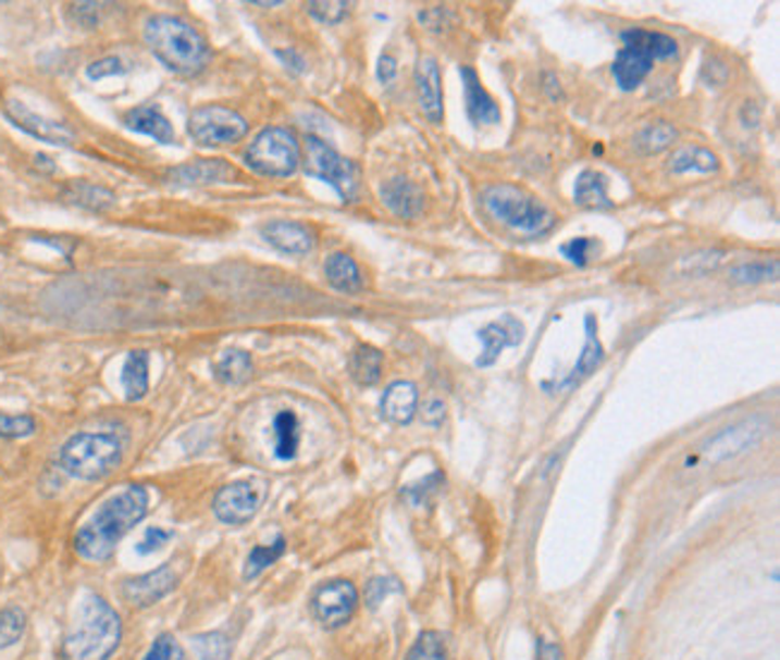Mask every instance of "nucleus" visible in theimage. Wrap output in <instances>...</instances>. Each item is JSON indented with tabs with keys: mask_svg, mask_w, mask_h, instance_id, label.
I'll use <instances>...</instances> for the list:
<instances>
[{
	"mask_svg": "<svg viewBox=\"0 0 780 660\" xmlns=\"http://www.w3.org/2000/svg\"><path fill=\"white\" fill-rule=\"evenodd\" d=\"M149 509V493L143 485H127L125 490L109 497L87 524L75 534V552L83 560L103 562L109 560L115 546L135 524L145 519Z\"/></svg>",
	"mask_w": 780,
	"mask_h": 660,
	"instance_id": "obj_1",
	"label": "nucleus"
},
{
	"mask_svg": "<svg viewBox=\"0 0 780 660\" xmlns=\"http://www.w3.org/2000/svg\"><path fill=\"white\" fill-rule=\"evenodd\" d=\"M145 43L169 71L193 77L209 63V43L188 22L173 15H154L145 25Z\"/></svg>",
	"mask_w": 780,
	"mask_h": 660,
	"instance_id": "obj_2",
	"label": "nucleus"
},
{
	"mask_svg": "<svg viewBox=\"0 0 780 660\" xmlns=\"http://www.w3.org/2000/svg\"><path fill=\"white\" fill-rule=\"evenodd\" d=\"M123 622L107 600L89 594L79 606L73 632L63 642L65 660H109L121 646Z\"/></svg>",
	"mask_w": 780,
	"mask_h": 660,
	"instance_id": "obj_3",
	"label": "nucleus"
},
{
	"mask_svg": "<svg viewBox=\"0 0 780 660\" xmlns=\"http://www.w3.org/2000/svg\"><path fill=\"white\" fill-rule=\"evenodd\" d=\"M622 49L612 61L615 85L622 91H632L654 71L656 61H666L678 53V41L663 32L627 29L622 32Z\"/></svg>",
	"mask_w": 780,
	"mask_h": 660,
	"instance_id": "obj_4",
	"label": "nucleus"
},
{
	"mask_svg": "<svg viewBox=\"0 0 780 660\" xmlns=\"http://www.w3.org/2000/svg\"><path fill=\"white\" fill-rule=\"evenodd\" d=\"M61 469L79 481H101L121 466L123 445L109 433H77L61 449Z\"/></svg>",
	"mask_w": 780,
	"mask_h": 660,
	"instance_id": "obj_5",
	"label": "nucleus"
},
{
	"mask_svg": "<svg viewBox=\"0 0 780 660\" xmlns=\"http://www.w3.org/2000/svg\"><path fill=\"white\" fill-rule=\"evenodd\" d=\"M483 207L497 222L511 226L521 234L541 236L555 226V216L548 207L541 204L527 190L515 185H491L483 190Z\"/></svg>",
	"mask_w": 780,
	"mask_h": 660,
	"instance_id": "obj_6",
	"label": "nucleus"
},
{
	"mask_svg": "<svg viewBox=\"0 0 780 660\" xmlns=\"http://www.w3.org/2000/svg\"><path fill=\"white\" fill-rule=\"evenodd\" d=\"M243 161L260 176L288 178L300 166V145L286 127H264L248 145Z\"/></svg>",
	"mask_w": 780,
	"mask_h": 660,
	"instance_id": "obj_7",
	"label": "nucleus"
},
{
	"mask_svg": "<svg viewBox=\"0 0 780 660\" xmlns=\"http://www.w3.org/2000/svg\"><path fill=\"white\" fill-rule=\"evenodd\" d=\"M300 159L308 176L332 185L344 202L356 200L360 188V169L351 159L342 157L334 147L315 135L306 137V149H302Z\"/></svg>",
	"mask_w": 780,
	"mask_h": 660,
	"instance_id": "obj_8",
	"label": "nucleus"
},
{
	"mask_svg": "<svg viewBox=\"0 0 780 660\" xmlns=\"http://www.w3.org/2000/svg\"><path fill=\"white\" fill-rule=\"evenodd\" d=\"M188 135L202 147L233 145L248 135V123L238 111L221 103H207L190 113Z\"/></svg>",
	"mask_w": 780,
	"mask_h": 660,
	"instance_id": "obj_9",
	"label": "nucleus"
},
{
	"mask_svg": "<svg viewBox=\"0 0 780 660\" xmlns=\"http://www.w3.org/2000/svg\"><path fill=\"white\" fill-rule=\"evenodd\" d=\"M771 431V421L766 415H750L735 425H728L720 431L718 435H714L708 443L704 445L702 454L708 461V464H720V461L735 459L744 451H750L752 447H756L762 439Z\"/></svg>",
	"mask_w": 780,
	"mask_h": 660,
	"instance_id": "obj_10",
	"label": "nucleus"
},
{
	"mask_svg": "<svg viewBox=\"0 0 780 660\" xmlns=\"http://www.w3.org/2000/svg\"><path fill=\"white\" fill-rule=\"evenodd\" d=\"M264 502V485L258 481L228 483L214 495L212 512L228 526H243L255 519Z\"/></svg>",
	"mask_w": 780,
	"mask_h": 660,
	"instance_id": "obj_11",
	"label": "nucleus"
},
{
	"mask_svg": "<svg viewBox=\"0 0 780 660\" xmlns=\"http://www.w3.org/2000/svg\"><path fill=\"white\" fill-rule=\"evenodd\" d=\"M358 608V590L346 578L322 584L312 596V615L324 630H336L354 618Z\"/></svg>",
	"mask_w": 780,
	"mask_h": 660,
	"instance_id": "obj_12",
	"label": "nucleus"
},
{
	"mask_svg": "<svg viewBox=\"0 0 780 660\" xmlns=\"http://www.w3.org/2000/svg\"><path fill=\"white\" fill-rule=\"evenodd\" d=\"M3 113H5V119L10 123H13L15 127H20L22 133L37 137V140H44L49 145H55V147H67V145L75 142V133L70 130L67 125L55 123L51 119H44V115L34 113L32 109H27L25 103L17 101V99H8L5 107H3Z\"/></svg>",
	"mask_w": 780,
	"mask_h": 660,
	"instance_id": "obj_13",
	"label": "nucleus"
},
{
	"mask_svg": "<svg viewBox=\"0 0 780 660\" xmlns=\"http://www.w3.org/2000/svg\"><path fill=\"white\" fill-rule=\"evenodd\" d=\"M178 586V574L173 566H159V570L133 576L123 584V596L127 603L135 608H151L157 606L159 600H164L169 594H173Z\"/></svg>",
	"mask_w": 780,
	"mask_h": 660,
	"instance_id": "obj_14",
	"label": "nucleus"
},
{
	"mask_svg": "<svg viewBox=\"0 0 780 660\" xmlns=\"http://www.w3.org/2000/svg\"><path fill=\"white\" fill-rule=\"evenodd\" d=\"M479 339L483 341V353L475 365L479 368H491L499 353L509 346H519L523 341V324L515 315H503L497 322L485 324L479 332Z\"/></svg>",
	"mask_w": 780,
	"mask_h": 660,
	"instance_id": "obj_15",
	"label": "nucleus"
},
{
	"mask_svg": "<svg viewBox=\"0 0 780 660\" xmlns=\"http://www.w3.org/2000/svg\"><path fill=\"white\" fill-rule=\"evenodd\" d=\"M416 91L421 111L430 123H442L445 115V103H442V77L435 58H421L416 65Z\"/></svg>",
	"mask_w": 780,
	"mask_h": 660,
	"instance_id": "obj_16",
	"label": "nucleus"
},
{
	"mask_svg": "<svg viewBox=\"0 0 780 660\" xmlns=\"http://www.w3.org/2000/svg\"><path fill=\"white\" fill-rule=\"evenodd\" d=\"M260 234L272 248L284 254H308L312 248H315V234L300 222L274 219V222L262 226Z\"/></svg>",
	"mask_w": 780,
	"mask_h": 660,
	"instance_id": "obj_17",
	"label": "nucleus"
},
{
	"mask_svg": "<svg viewBox=\"0 0 780 660\" xmlns=\"http://www.w3.org/2000/svg\"><path fill=\"white\" fill-rule=\"evenodd\" d=\"M461 85H463V95H466V113H469L471 123L475 125H495L503 119L499 113V107L495 103V99L487 95V89L483 87L479 73L473 67H461Z\"/></svg>",
	"mask_w": 780,
	"mask_h": 660,
	"instance_id": "obj_18",
	"label": "nucleus"
},
{
	"mask_svg": "<svg viewBox=\"0 0 780 660\" xmlns=\"http://www.w3.org/2000/svg\"><path fill=\"white\" fill-rule=\"evenodd\" d=\"M380 197H382L384 207H387L392 214H397L401 219H416L423 212V204H425L423 190L418 188L416 183H411L409 178H392L387 183H382Z\"/></svg>",
	"mask_w": 780,
	"mask_h": 660,
	"instance_id": "obj_19",
	"label": "nucleus"
},
{
	"mask_svg": "<svg viewBox=\"0 0 780 660\" xmlns=\"http://www.w3.org/2000/svg\"><path fill=\"white\" fill-rule=\"evenodd\" d=\"M380 411H382V419L394 423V425L411 423L416 411H418V389L413 382L401 379L384 389L382 401H380Z\"/></svg>",
	"mask_w": 780,
	"mask_h": 660,
	"instance_id": "obj_20",
	"label": "nucleus"
},
{
	"mask_svg": "<svg viewBox=\"0 0 780 660\" xmlns=\"http://www.w3.org/2000/svg\"><path fill=\"white\" fill-rule=\"evenodd\" d=\"M123 121L127 127H131V130H135L139 135H147V137H151V140H157L161 145H171L173 140H176V133H173L171 121L157 107H151V103H147V107L131 109L125 113Z\"/></svg>",
	"mask_w": 780,
	"mask_h": 660,
	"instance_id": "obj_21",
	"label": "nucleus"
},
{
	"mask_svg": "<svg viewBox=\"0 0 780 660\" xmlns=\"http://www.w3.org/2000/svg\"><path fill=\"white\" fill-rule=\"evenodd\" d=\"M236 176L226 161L221 159H195L190 164L173 169L169 173V180L176 185H207V183H219Z\"/></svg>",
	"mask_w": 780,
	"mask_h": 660,
	"instance_id": "obj_22",
	"label": "nucleus"
},
{
	"mask_svg": "<svg viewBox=\"0 0 780 660\" xmlns=\"http://www.w3.org/2000/svg\"><path fill=\"white\" fill-rule=\"evenodd\" d=\"M584 329H586V344H584V349H581V353L577 358L572 373H569V377L562 382V387L577 385V382L589 377L591 373H596V368L603 363V358H605L603 344L598 339V322H596V317L586 315L584 317Z\"/></svg>",
	"mask_w": 780,
	"mask_h": 660,
	"instance_id": "obj_23",
	"label": "nucleus"
},
{
	"mask_svg": "<svg viewBox=\"0 0 780 660\" xmlns=\"http://www.w3.org/2000/svg\"><path fill=\"white\" fill-rule=\"evenodd\" d=\"M324 276L332 288L342 294H358L363 288V274H360L358 264L354 258H348L346 252H334L324 262Z\"/></svg>",
	"mask_w": 780,
	"mask_h": 660,
	"instance_id": "obj_24",
	"label": "nucleus"
},
{
	"mask_svg": "<svg viewBox=\"0 0 780 660\" xmlns=\"http://www.w3.org/2000/svg\"><path fill=\"white\" fill-rule=\"evenodd\" d=\"M574 202L579 207H589V210H608L612 207L608 197V180L601 171L586 169L579 173L574 183Z\"/></svg>",
	"mask_w": 780,
	"mask_h": 660,
	"instance_id": "obj_25",
	"label": "nucleus"
},
{
	"mask_svg": "<svg viewBox=\"0 0 780 660\" xmlns=\"http://www.w3.org/2000/svg\"><path fill=\"white\" fill-rule=\"evenodd\" d=\"M123 387L127 401H139L149 389V353L131 351L123 368Z\"/></svg>",
	"mask_w": 780,
	"mask_h": 660,
	"instance_id": "obj_26",
	"label": "nucleus"
},
{
	"mask_svg": "<svg viewBox=\"0 0 780 660\" xmlns=\"http://www.w3.org/2000/svg\"><path fill=\"white\" fill-rule=\"evenodd\" d=\"M274 437H276V445H274L276 459H282V461L296 459L298 447H300V423H298V415L294 411L276 413Z\"/></svg>",
	"mask_w": 780,
	"mask_h": 660,
	"instance_id": "obj_27",
	"label": "nucleus"
},
{
	"mask_svg": "<svg viewBox=\"0 0 780 660\" xmlns=\"http://www.w3.org/2000/svg\"><path fill=\"white\" fill-rule=\"evenodd\" d=\"M668 169L672 173H690V171L714 173V171H718V159L714 152H708V149H704V147L684 145L680 149H674L670 161H668Z\"/></svg>",
	"mask_w": 780,
	"mask_h": 660,
	"instance_id": "obj_28",
	"label": "nucleus"
},
{
	"mask_svg": "<svg viewBox=\"0 0 780 660\" xmlns=\"http://www.w3.org/2000/svg\"><path fill=\"white\" fill-rule=\"evenodd\" d=\"M214 375L224 385H243L252 377V358L248 351L228 349L214 363Z\"/></svg>",
	"mask_w": 780,
	"mask_h": 660,
	"instance_id": "obj_29",
	"label": "nucleus"
},
{
	"mask_svg": "<svg viewBox=\"0 0 780 660\" xmlns=\"http://www.w3.org/2000/svg\"><path fill=\"white\" fill-rule=\"evenodd\" d=\"M382 363L384 358L375 349V346L360 344L351 356V377L358 382L360 387H372L377 385L382 377Z\"/></svg>",
	"mask_w": 780,
	"mask_h": 660,
	"instance_id": "obj_30",
	"label": "nucleus"
},
{
	"mask_svg": "<svg viewBox=\"0 0 780 660\" xmlns=\"http://www.w3.org/2000/svg\"><path fill=\"white\" fill-rule=\"evenodd\" d=\"M674 140H678V130L674 125L668 121H658L651 123L648 127H644L642 133L636 135V149L642 154H658L663 149H668Z\"/></svg>",
	"mask_w": 780,
	"mask_h": 660,
	"instance_id": "obj_31",
	"label": "nucleus"
},
{
	"mask_svg": "<svg viewBox=\"0 0 780 660\" xmlns=\"http://www.w3.org/2000/svg\"><path fill=\"white\" fill-rule=\"evenodd\" d=\"M190 646H193V660H228L231 658V642H228V636L221 632L197 634L190 639Z\"/></svg>",
	"mask_w": 780,
	"mask_h": 660,
	"instance_id": "obj_32",
	"label": "nucleus"
},
{
	"mask_svg": "<svg viewBox=\"0 0 780 660\" xmlns=\"http://www.w3.org/2000/svg\"><path fill=\"white\" fill-rule=\"evenodd\" d=\"M284 550H286L284 536H276V540L272 543V546H258V548H252L250 558H248V562H246V574H243V576H246L248 582H252V578L260 576V574L267 570V566H272L278 558H282Z\"/></svg>",
	"mask_w": 780,
	"mask_h": 660,
	"instance_id": "obj_33",
	"label": "nucleus"
},
{
	"mask_svg": "<svg viewBox=\"0 0 780 660\" xmlns=\"http://www.w3.org/2000/svg\"><path fill=\"white\" fill-rule=\"evenodd\" d=\"M25 630H27L25 610H20V608L0 610V651H3V648L15 646L22 639Z\"/></svg>",
	"mask_w": 780,
	"mask_h": 660,
	"instance_id": "obj_34",
	"label": "nucleus"
},
{
	"mask_svg": "<svg viewBox=\"0 0 780 660\" xmlns=\"http://www.w3.org/2000/svg\"><path fill=\"white\" fill-rule=\"evenodd\" d=\"M406 660H447V642L439 632H423Z\"/></svg>",
	"mask_w": 780,
	"mask_h": 660,
	"instance_id": "obj_35",
	"label": "nucleus"
},
{
	"mask_svg": "<svg viewBox=\"0 0 780 660\" xmlns=\"http://www.w3.org/2000/svg\"><path fill=\"white\" fill-rule=\"evenodd\" d=\"M730 274L732 279L740 284H759V282L776 279L778 262H747L740 264V267H735Z\"/></svg>",
	"mask_w": 780,
	"mask_h": 660,
	"instance_id": "obj_36",
	"label": "nucleus"
},
{
	"mask_svg": "<svg viewBox=\"0 0 780 660\" xmlns=\"http://www.w3.org/2000/svg\"><path fill=\"white\" fill-rule=\"evenodd\" d=\"M308 13L315 17L322 25H339V22L348 15V3L344 0H312L306 5Z\"/></svg>",
	"mask_w": 780,
	"mask_h": 660,
	"instance_id": "obj_37",
	"label": "nucleus"
},
{
	"mask_svg": "<svg viewBox=\"0 0 780 660\" xmlns=\"http://www.w3.org/2000/svg\"><path fill=\"white\" fill-rule=\"evenodd\" d=\"M37 431V421L32 415H8L0 413V439L29 437Z\"/></svg>",
	"mask_w": 780,
	"mask_h": 660,
	"instance_id": "obj_38",
	"label": "nucleus"
},
{
	"mask_svg": "<svg viewBox=\"0 0 780 660\" xmlns=\"http://www.w3.org/2000/svg\"><path fill=\"white\" fill-rule=\"evenodd\" d=\"M70 197H73V202L83 204V207H91V210H101V207H109L113 202L111 192L95 188V185H85V183L75 185V188L70 190Z\"/></svg>",
	"mask_w": 780,
	"mask_h": 660,
	"instance_id": "obj_39",
	"label": "nucleus"
},
{
	"mask_svg": "<svg viewBox=\"0 0 780 660\" xmlns=\"http://www.w3.org/2000/svg\"><path fill=\"white\" fill-rule=\"evenodd\" d=\"M596 240L593 238H572L569 242H565V246H560V252L562 258H567L572 264H577V267H584V264H589V260L593 258V250H596Z\"/></svg>",
	"mask_w": 780,
	"mask_h": 660,
	"instance_id": "obj_40",
	"label": "nucleus"
},
{
	"mask_svg": "<svg viewBox=\"0 0 780 660\" xmlns=\"http://www.w3.org/2000/svg\"><path fill=\"white\" fill-rule=\"evenodd\" d=\"M397 590H401L397 578H389V576H377L372 578V582L366 586V600L370 608H377L384 598H387L389 594H397Z\"/></svg>",
	"mask_w": 780,
	"mask_h": 660,
	"instance_id": "obj_41",
	"label": "nucleus"
},
{
	"mask_svg": "<svg viewBox=\"0 0 780 660\" xmlns=\"http://www.w3.org/2000/svg\"><path fill=\"white\" fill-rule=\"evenodd\" d=\"M181 658H183V651H181L178 642L173 639L171 634H161V636H157L154 644H151V648L143 660H181Z\"/></svg>",
	"mask_w": 780,
	"mask_h": 660,
	"instance_id": "obj_42",
	"label": "nucleus"
},
{
	"mask_svg": "<svg viewBox=\"0 0 780 660\" xmlns=\"http://www.w3.org/2000/svg\"><path fill=\"white\" fill-rule=\"evenodd\" d=\"M439 483H442V476L439 473H433V476H428L418 485H409V488H404V497L411 505H423V502H428V495H433L437 490Z\"/></svg>",
	"mask_w": 780,
	"mask_h": 660,
	"instance_id": "obj_43",
	"label": "nucleus"
},
{
	"mask_svg": "<svg viewBox=\"0 0 780 660\" xmlns=\"http://www.w3.org/2000/svg\"><path fill=\"white\" fill-rule=\"evenodd\" d=\"M125 73V65L121 58H101V61H95L89 67H87V77L89 79H103V77H113V75H121Z\"/></svg>",
	"mask_w": 780,
	"mask_h": 660,
	"instance_id": "obj_44",
	"label": "nucleus"
},
{
	"mask_svg": "<svg viewBox=\"0 0 780 660\" xmlns=\"http://www.w3.org/2000/svg\"><path fill=\"white\" fill-rule=\"evenodd\" d=\"M169 540H171V531L151 526V528H147V534H145L143 543L137 546V550L139 552H157V550H161V546H166Z\"/></svg>",
	"mask_w": 780,
	"mask_h": 660,
	"instance_id": "obj_45",
	"label": "nucleus"
},
{
	"mask_svg": "<svg viewBox=\"0 0 780 660\" xmlns=\"http://www.w3.org/2000/svg\"><path fill=\"white\" fill-rule=\"evenodd\" d=\"M394 77H397V61H394L392 55L384 53L377 63V79L382 85H389V83H394Z\"/></svg>",
	"mask_w": 780,
	"mask_h": 660,
	"instance_id": "obj_46",
	"label": "nucleus"
},
{
	"mask_svg": "<svg viewBox=\"0 0 780 660\" xmlns=\"http://www.w3.org/2000/svg\"><path fill=\"white\" fill-rule=\"evenodd\" d=\"M423 421L428 425H439L442 421H445V403L442 401H430L425 411H423Z\"/></svg>",
	"mask_w": 780,
	"mask_h": 660,
	"instance_id": "obj_47",
	"label": "nucleus"
},
{
	"mask_svg": "<svg viewBox=\"0 0 780 660\" xmlns=\"http://www.w3.org/2000/svg\"><path fill=\"white\" fill-rule=\"evenodd\" d=\"M538 660H565L560 644L541 642V644H538Z\"/></svg>",
	"mask_w": 780,
	"mask_h": 660,
	"instance_id": "obj_48",
	"label": "nucleus"
},
{
	"mask_svg": "<svg viewBox=\"0 0 780 660\" xmlns=\"http://www.w3.org/2000/svg\"><path fill=\"white\" fill-rule=\"evenodd\" d=\"M278 58H284V61L288 63V67H294V71H302V58L296 55L294 51H276Z\"/></svg>",
	"mask_w": 780,
	"mask_h": 660,
	"instance_id": "obj_49",
	"label": "nucleus"
}]
</instances>
